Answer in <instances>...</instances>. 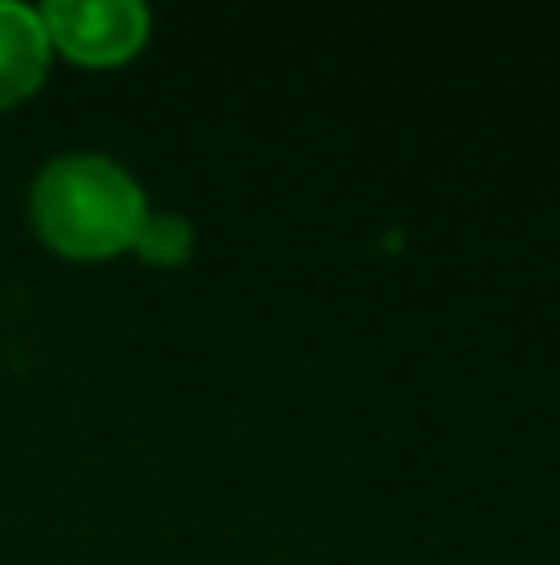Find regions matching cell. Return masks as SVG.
Returning a JSON list of instances; mask_svg holds the SVG:
<instances>
[{"mask_svg":"<svg viewBox=\"0 0 560 565\" xmlns=\"http://www.w3.org/2000/svg\"><path fill=\"white\" fill-rule=\"evenodd\" d=\"M30 214L45 244L65 254H115L134 244L144 224V199L139 184L99 154H65L50 169H40L30 189Z\"/></svg>","mask_w":560,"mask_h":565,"instance_id":"6da1fadb","label":"cell"},{"mask_svg":"<svg viewBox=\"0 0 560 565\" xmlns=\"http://www.w3.org/2000/svg\"><path fill=\"white\" fill-rule=\"evenodd\" d=\"M45 35L55 45H65L75 60L89 65H115V60L134 55L139 40H144V6L134 0H55L40 15Z\"/></svg>","mask_w":560,"mask_h":565,"instance_id":"7a4b0ae2","label":"cell"},{"mask_svg":"<svg viewBox=\"0 0 560 565\" xmlns=\"http://www.w3.org/2000/svg\"><path fill=\"white\" fill-rule=\"evenodd\" d=\"M45 50H50V35L35 10L15 6V0H0V105H15L20 95H30L40 85Z\"/></svg>","mask_w":560,"mask_h":565,"instance_id":"3957f363","label":"cell"},{"mask_svg":"<svg viewBox=\"0 0 560 565\" xmlns=\"http://www.w3.org/2000/svg\"><path fill=\"white\" fill-rule=\"evenodd\" d=\"M134 244L144 248V258H154V264H179V258L189 254V224L184 218H144Z\"/></svg>","mask_w":560,"mask_h":565,"instance_id":"277c9868","label":"cell"}]
</instances>
